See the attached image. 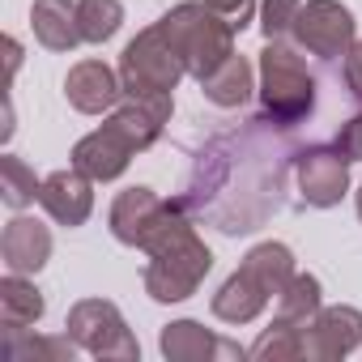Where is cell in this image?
<instances>
[{
  "instance_id": "obj_1",
  "label": "cell",
  "mask_w": 362,
  "mask_h": 362,
  "mask_svg": "<svg viewBox=\"0 0 362 362\" xmlns=\"http://www.w3.org/2000/svg\"><path fill=\"white\" fill-rule=\"evenodd\" d=\"M290 128L256 115L235 132L214 136L197 162L175 205L188 218H209L226 235L256 230L273 209H281L286 175L294 166V149L286 141Z\"/></svg>"
},
{
  "instance_id": "obj_2",
  "label": "cell",
  "mask_w": 362,
  "mask_h": 362,
  "mask_svg": "<svg viewBox=\"0 0 362 362\" xmlns=\"http://www.w3.org/2000/svg\"><path fill=\"white\" fill-rule=\"evenodd\" d=\"M170 111H175V98H128L119 111H111L103 128H94L73 145V166L90 175L94 184L119 179L132 153L149 149L162 136V124L170 119Z\"/></svg>"
},
{
  "instance_id": "obj_3",
  "label": "cell",
  "mask_w": 362,
  "mask_h": 362,
  "mask_svg": "<svg viewBox=\"0 0 362 362\" xmlns=\"http://www.w3.org/2000/svg\"><path fill=\"white\" fill-rule=\"evenodd\" d=\"M149 269H145V290L153 303H184L197 294L205 273L214 269V252L205 239L192 230V218L175 205V214L162 222V230L145 243Z\"/></svg>"
},
{
  "instance_id": "obj_4",
  "label": "cell",
  "mask_w": 362,
  "mask_h": 362,
  "mask_svg": "<svg viewBox=\"0 0 362 362\" xmlns=\"http://www.w3.org/2000/svg\"><path fill=\"white\" fill-rule=\"evenodd\" d=\"M294 277V252L286 243H260L243 256V264L222 281V290L214 294V315L226 324H252L269 298H277Z\"/></svg>"
},
{
  "instance_id": "obj_5",
  "label": "cell",
  "mask_w": 362,
  "mask_h": 362,
  "mask_svg": "<svg viewBox=\"0 0 362 362\" xmlns=\"http://www.w3.org/2000/svg\"><path fill=\"white\" fill-rule=\"evenodd\" d=\"M315 90L320 77L311 73L303 47H290L286 39H269L260 52V115L294 132L298 124L311 119Z\"/></svg>"
},
{
  "instance_id": "obj_6",
  "label": "cell",
  "mask_w": 362,
  "mask_h": 362,
  "mask_svg": "<svg viewBox=\"0 0 362 362\" xmlns=\"http://www.w3.org/2000/svg\"><path fill=\"white\" fill-rule=\"evenodd\" d=\"M158 26L170 39V47L179 52L188 77H197V81H205L209 73H218L235 56V26L222 13H214L205 0H184V5H175L170 13L158 18Z\"/></svg>"
},
{
  "instance_id": "obj_7",
  "label": "cell",
  "mask_w": 362,
  "mask_h": 362,
  "mask_svg": "<svg viewBox=\"0 0 362 362\" xmlns=\"http://www.w3.org/2000/svg\"><path fill=\"white\" fill-rule=\"evenodd\" d=\"M184 77H188V69L158 22L149 30H141L119 56V81H124L128 98H175V86Z\"/></svg>"
},
{
  "instance_id": "obj_8",
  "label": "cell",
  "mask_w": 362,
  "mask_h": 362,
  "mask_svg": "<svg viewBox=\"0 0 362 362\" xmlns=\"http://www.w3.org/2000/svg\"><path fill=\"white\" fill-rule=\"evenodd\" d=\"M64 328H69V337H73L86 354H94V358H124V362L141 358L136 337L128 332L119 307L107 303V298H81V303L69 311V324H64Z\"/></svg>"
},
{
  "instance_id": "obj_9",
  "label": "cell",
  "mask_w": 362,
  "mask_h": 362,
  "mask_svg": "<svg viewBox=\"0 0 362 362\" xmlns=\"http://www.w3.org/2000/svg\"><path fill=\"white\" fill-rule=\"evenodd\" d=\"M294 47H303L315 60H345L354 47V13L341 0H307L294 18Z\"/></svg>"
},
{
  "instance_id": "obj_10",
  "label": "cell",
  "mask_w": 362,
  "mask_h": 362,
  "mask_svg": "<svg viewBox=\"0 0 362 362\" xmlns=\"http://www.w3.org/2000/svg\"><path fill=\"white\" fill-rule=\"evenodd\" d=\"M298 197L311 209H332L349 192V158L337 145H307L294 153Z\"/></svg>"
},
{
  "instance_id": "obj_11",
  "label": "cell",
  "mask_w": 362,
  "mask_h": 362,
  "mask_svg": "<svg viewBox=\"0 0 362 362\" xmlns=\"http://www.w3.org/2000/svg\"><path fill=\"white\" fill-rule=\"evenodd\" d=\"M354 345H362V311L358 307H320L298 328V358H311V362L345 358Z\"/></svg>"
},
{
  "instance_id": "obj_12",
  "label": "cell",
  "mask_w": 362,
  "mask_h": 362,
  "mask_svg": "<svg viewBox=\"0 0 362 362\" xmlns=\"http://www.w3.org/2000/svg\"><path fill=\"white\" fill-rule=\"evenodd\" d=\"M175 214V201H162L153 188H124L111 201V235L124 247H141L162 230V222Z\"/></svg>"
},
{
  "instance_id": "obj_13",
  "label": "cell",
  "mask_w": 362,
  "mask_h": 362,
  "mask_svg": "<svg viewBox=\"0 0 362 362\" xmlns=\"http://www.w3.org/2000/svg\"><path fill=\"white\" fill-rule=\"evenodd\" d=\"M94 179L81 175L77 166L69 170H52L43 179V188H39V205L47 209V218L56 226H81L90 214H94V192H90Z\"/></svg>"
},
{
  "instance_id": "obj_14",
  "label": "cell",
  "mask_w": 362,
  "mask_h": 362,
  "mask_svg": "<svg viewBox=\"0 0 362 362\" xmlns=\"http://www.w3.org/2000/svg\"><path fill=\"white\" fill-rule=\"evenodd\" d=\"M119 94H124V81H119V73H115L111 64H103V60H81V64H73L69 77H64V98H69L81 115H103V111H111V107L119 103Z\"/></svg>"
},
{
  "instance_id": "obj_15",
  "label": "cell",
  "mask_w": 362,
  "mask_h": 362,
  "mask_svg": "<svg viewBox=\"0 0 362 362\" xmlns=\"http://www.w3.org/2000/svg\"><path fill=\"white\" fill-rule=\"evenodd\" d=\"M0 256L9 273H39L52 260V230L26 214H18L0 235Z\"/></svg>"
},
{
  "instance_id": "obj_16",
  "label": "cell",
  "mask_w": 362,
  "mask_h": 362,
  "mask_svg": "<svg viewBox=\"0 0 362 362\" xmlns=\"http://www.w3.org/2000/svg\"><path fill=\"white\" fill-rule=\"evenodd\" d=\"M162 354L170 362H209V358H243L247 349L205 332L197 320H179V324H166L162 328Z\"/></svg>"
},
{
  "instance_id": "obj_17",
  "label": "cell",
  "mask_w": 362,
  "mask_h": 362,
  "mask_svg": "<svg viewBox=\"0 0 362 362\" xmlns=\"http://www.w3.org/2000/svg\"><path fill=\"white\" fill-rule=\"evenodd\" d=\"M30 26H35V39L47 52H73L81 43L77 0H35L30 5Z\"/></svg>"
},
{
  "instance_id": "obj_18",
  "label": "cell",
  "mask_w": 362,
  "mask_h": 362,
  "mask_svg": "<svg viewBox=\"0 0 362 362\" xmlns=\"http://www.w3.org/2000/svg\"><path fill=\"white\" fill-rule=\"evenodd\" d=\"M43 294L26 281V273H9L0 281V328L5 332H26L43 315Z\"/></svg>"
},
{
  "instance_id": "obj_19",
  "label": "cell",
  "mask_w": 362,
  "mask_h": 362,
  "mask_svg": "<svg viewBox=\"0 0 362 362\" xmlns=\"http://www.w3.org/2000/svg\"><path fill=\"white\" fill-rule=\"evenodd\" d=\"M252 64L243 60V56H230L218 73H209L205 81H201V94L214 103V107H243L247 98H252Z\"/></svg>"
},
{
  "instance_id": "obj_20",
  "label": "cell",
  "mask_w": 362,
  "mask_h": 362,
  "mask_svg": "<svg viewBox=\"0 0 362 362\" xmlns=\"http://www.w3.org/2000/svg\"><path fill=\"white\" fill-rule=\"evenodd\" d=\"M315 311H320V277L294 273L290 286L277 294V315H273V324H281V328H303Z\"/></svg>"
},
{
  "instance_id": "obj_21",
  "label": "cell",
  "mask_w": 362,
  "mask_h": 362,
  "mask_svg": "<svg viewBox=\"0 0 362 362\" xmlns=\"http://www.w3.org/2000/svg\"><path fill=\"white\" fill-rule=\"evenodd\" d=\"M124 22L119 0H77V30L81 43H107Z\"/></svg>"
},
{
  "instance_id": "obj_22",
  "label": "cell",
  "mask_w": 362,
  "mask_h": 362,
  "mask_svg": "<svg viewBox=\"0 0 362 362\" xmlns=\"http://www.w3.org/2000/svg\"><path fill=\"white\" fill-rule=\"evenodd\" d=\"M39 188L43 179H35V170L18 158V153H5L0 158V192H5V205L9 209H26L39 201Z\"/></svg>"
},
{
  "instance_id": "obj_23",
  "label": "cell",
  "mask_w": 362,
  "mask_h": 362,
  "mask_svg": "<svg viewBox=\"0 0 362 362\" xmlns=\"http://www.w3.org/2000/svg\"><path fill=\"white\" fill-rule=\"evenodd\" d=\"M81 345L64 332L60 341L56 337H30V341H22V332H5V358H13V362H26V358H73Z\"/></svg>"
},
{
  "instance_id": "obj_24",
  "label": "cell",
  "mask_w": 362,
  "mask_h": 362,
  "mask_svg": "<svg viewBox=\"0 0 362 362\" xmlns=\"http://www.w3.org/2000/svg\"><path fill=\"white\" fill-rule=\"evenodd\" d=\"M303 9V0H264V9H260V30L264 39H286L294 30V18Z\"/></svg>"
},
{
  "instance_id": "obj_25",
  "label": "cell",
  "mask_w": 362,
  "mask_h": 362,
  "mask_svg": "<svg viewBox=\"0 0 362 362\" xmlns=\"http://www.w3.org/2000/svg\"><path fill=\"white\" fill-rule=\"evenodd\" d=\"M341 81H345V98L354 107H362V43H354L341 60Z\"/></svg>"
},
{
  "instance_id": "obj_26",
  "label": "cell",
  "mask_w": 362,
  "mask_h": 362,
  "mask_svg": "<svg viewBox=\"0 0 362 362\" xmlns=\"http://www.w3.org/2000/svg\"><path fill=\"white\" fill-rule=\"evenodd\" d=\"M332 145L349 158V162H362V111L354 115V119H345L341 128H337V136H332Z\"/></svg>"
},
{
  "instance_id": "obj_27",
  "label": "cell",
  "mask_w": 362,
  "mask_h": 362,
  "mask_svg": "<svg viewBox=\"0 0 362 362\" xmlns=\"http://www.w3.org/2000/svg\"><path fill=\"white\" fill-rule=\"evenodd\" d=\"M205 5H209L214 13H222V18L235 26V35H239L243 26H252V13H256V0H205Z\"/></svg>"
},
{
  "instance_id": "obj_28",
  "label": "cell",
  "mask_w": 362,
  "mask_h": 362,
  "mask_svg": "<svg viewBox=\"0 0 362 362\" xmlns=\"http://www.w3.org/2000/svg\"><path fill=\"white\" fill-rule=\"evenodd\" d=\"M358 218H362V188H358Z\"/></svg>"
}]
</instances>
